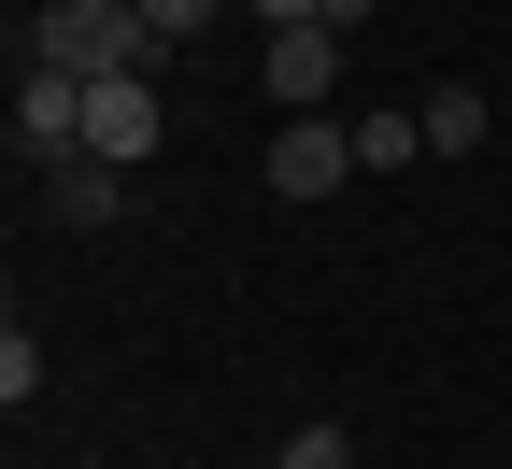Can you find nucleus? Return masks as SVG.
<instances>
[{"instance_id": "1", "label": "nucleus", "mask_w": 512, "mask_h": 469, "mask_svg": "<svg viewBox=\"0 0 512 469\" xmlns=\"http://www.w3.org/2000/svg\"><path fill=\"white\" fill-rule=\"evenodd\" d=\"M157 29L143 0H43V15L15 29V72H72V86H114V72H157Z\"/></svg>"}, {"instance_id": "2", "label": "nucleus", "mask_w": 512, "mask_h": 469, "mask_svg": "<svg viewBox=\"0 0 512 469\" xmlns=\"http://www.w3.org/2000/svg\"><path fill=\"white\" fill-rule=\"evenodd\" d=\"M57 157H86V86L72 72H15V171L43 185Z\"/></svg>"}, {"instance_id": "3", "label": "nucleus", "mask_w": 512, "mask_h": 469, "mask_svg": "<svg viewBox=\"0 0 512 469\" xmlns=\"http://www.w3.org/2000/svg\"><path fill=\"white\" fill-rule=\"evenodd\" d=\"M342 171H356V128L342 114H285L271 128V199H328Z\"/></svg>"}, {"instance_id": "4", "label": "nucleus", "mask_w": 512, "mask_h": 469, "mask_svg": "<svg viewBox=\"0 0 512 469\" xmlns=\"http://www.w3.org/2000/svg\"><path fill=\"white\" fill-rule=\"evenodd\" d=\"M86 157H114V171H143V157H157V72L86 86Z\"/></svg>"}, {"instance_id": "5", "label": "nucleus", "mask_w": 512, "mask_h": 469, "mask_svg": "<svg viewBox=\"0 0 512 469\" xmlns=\"http://www.w3.org/2000/svg\"><path fill=\"white\" fill-rule=\"evenodd\" d=\"M328 72H342V29H271V43H256V86H271L285 114L328 100Z\"/></svg>"}, {"instance_id": "6", "label": "nucleus", "mask_w": 512, "mask_h": 469, "mask_svg": "<svg viewBox=\"0 0 512 469\" xmlns=\"http://www.w3.org/2000/svg\"><path fill=\"white\" fill-rule=\"evenodd\" d=\"M43 214H57V228H114V214H128V171H114V157H57V171H43Z\"/></svg>"}, {"instance_id": "7", "label": "nucleus", "mask_w": 512, "mask_h": 469, "mask_svg": "<svg viewBox=\"0 0 512 469\" xmlns=\"http://www.w3.org/2000/svg\"><path fill=\"white\" fill-rule=\"evenodd\" d=\"M427 157H484V86H427Z\"/></svg>"}, {"instance_id": "8", "label": "nucleus", "mask_w": 512, "mask_h": 469, "mask_svg": "<svg viewBox=\"0 0 512 469\" xmlns=\"http://www.w3.org/2000/svg\"><path fill=\"white\" fill-rule=\"evenodd\" d=\"M427 157V114H356V171H413Z\"/></svg>"}, {"instance_id": "9", "label": "nucleus", "mask_w": 512, "mask_h": 469, "mask_svg": "<svg viewBox=\"0 0 512 469\" xmlns=\"http://www.w3.org/2000/svg\"><path fill=\"white\" fill-rule=\"evenodd\" d=\"M285 469H356V441H342L328 413H313V427H285Z\"/></svg>"}, {"instance_id": "10", "label": "nucleus", "mask_w": 512, "mask_h": 469, "mask_svg": "<svg viewBox=\"0 0 512 469\" xmlns=\"http://www.w3.org/2000/svg\"><path fill=\"white\" fill-rule=\"evenodd\" d=\"M143 29H157V43H200V29H214V0H143Z\"/></svg>"}]
</instances>
